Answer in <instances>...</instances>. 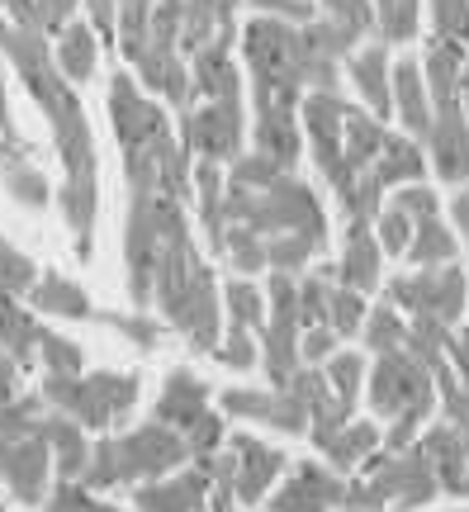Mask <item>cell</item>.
Returning <instances> with one entry per match:
<instances>
[{"label":"cell","mask_w":469,"mask_h":512,"mask_svg":"<svg viewBox=\"0 0 469 512\" xmlns=\"http://www.w3.org/2000/svg\"><path fill=\"white\" fill-rule=\"evenodd\" d=\"M342 114H346L342 91H304V100H299V128L308 138V152H313L318 171L327 176V185L337 190V200L356 185V176L342 162Z\"/></svg>","instance_id":"cell-10"},{"label":"cell","mask_w":469,"mask_h":512,"mask_svg":"<svg viewBox=\"0 0 469 512\" xmlns=\"http://www.w3.org/2000/svg\"><path fill=\"white\" fill-rule=\"evenodd\" d=\"M0 53L10 57V67L19 72V81L29 86V95L38 100V110L48 119L57 138V157H62V219L72 228L76 256L91 261L95 252V219H100V157H95V138L86 124V110L76 100L72 81L57 72L53 48L43 34L15 29L10 19H0Z\"/></svg>","instance_id":"cell-1"},{"label":"cell","mask_w":469,"mask_h":512,"mask_svg":"<svg viewBox=\"0 0 469 512\" xmlns=\"http://www.w3.org/2000/svg\"><path fill=\"white\" fill-rule=\"evenodd\" d=\"M223 261L233 266L237 275H261L266 271V238L252 233L247 223H228V233H223Z\"/></svg>","instance_id":"cell-37"},{"label":"cell","mask_w":469,"mask_h":512,"mask_svg":"<svg viewBox=\"0 0 469 512\" xmlns=\"http://www.w3.org/2000/svg\"><path fill=\"white\" fill-rule=\"evenodd\" d=\"M43 441L53 451V475L57 479H81L86 465H91V441H86V427L67 413L48 408L43 413Z\"/></svg>","instance_id":"cell-24"},{"label":"cell","mask_w":469,"mask_h":512,"mask_svg":"<svg viewBox=\"0 0 469 512\" xmlns=\"http://www.w3.org/2000/svg\"><path fill=\"white\" fill-rule=\"evenodd\" d=\"M209 356L228 370H256L261 366V347H256V337L247 328H228V337H223Z\"/></svg>","instance_id":"cell-47"},{"label":"cell","mask_w":469,"mask_h":512,"mask_svg":"<svg viewBox=\"0 0 469 512\" xmlns=\"http://www.w3.org/2000/svg\"><path fill=\"white\" fill-rule=\"evenodd\" d=\"M0 351L15 361L19 370H29L38 361V323L34 313L19 304V294L0 285Z\"/></svg>","instance_id":"cell-29"},{"label":"cell","mask_w":469,"mask_h":512,"mask_svg":"<svg viewBox=\"0 0 469 512\" xmlns=\"http://www.w3.org/2000/svg\"><path fill=\"white\" fill-rule=\"evenodd\" d=\"M209 503V470L190 460V470H171L162 479L133 484V508L138 512H199Z\"/></svg>","instance_id":"cell-15"},{"label":"cell","mask_w":469,"mask_h":512,"mask_svg":"<svg viewBox=\"0 0 469 512\" xmlns=\"http://www.w3.org/2000/svg\"><path fill=\"white\" fill-rule=\"evenodd\" d=\"M365 370H370V366H365L361 351H346V347L323 366L327 384H332V394H337L351 413H356V403H361V394H365Z\"/></svg>","instance_id":"cell-39"},{"label":"cell","mask_w":469,"mask_h":512,"mask_svg":"<svg viewBox=\"0 0 469 512\" xmlns=\"http://www.w3.org/2000/svg\"><path fill=\"white\" fill-rule=\"evenodd\" d=\"M384 299L394 304L403 318H427L441 328H455V318L469 304V280L460 266H432V271L394 275L384 285Z\"/></svg>","instance_id":"cell-7"},{"label":"cell","mask_w":469,"mask_h":512,"mask_svg":"<svg viewBox=\"0 0 469 512\" xmlns=\"http://www.w3.org/2000/svg\"><path fill=\"white\" fill-rule=\"evenodd\" d=\"M43 512H124V508L95 498V489H86L81 479H57L53 494L43 498Z\"/></svg>","instance_id":"cell-43"},{"label":"cell","mask_w":469,"mask_h":512,"mask_svg":"<svg viewBox=\"0 0 469 512\" xmlns=\"http://www.w3.org/2000/svg\"><path fill=\"white\" fill-rule=\"evenodd\" d=\"M214 413V389L199 380L195 370H185L176 366L171 375H166L162 384V394H157V408H152V418L166 422V427H176V432H190L195 422H204Z\"/></svg>","instance_id":"cell-18"},{"label":"cell","mask_w":469,"mask_h":512,"mask_svg":"<svg viewBox=\"0 0 469 512\" xmlns=\"http://www.w3.org/2000/svg\"><path fill=\"white\" fill-rule=\"evenodd\" d=\"M109 119L119 138V157L128 171V190H157L171 200H195V166L181 138L166 124V110L138 86L133 72H114L109 81Z\"/></svg>","instance_id":"cell-3"},{"label":"cell","mask_w":469,"mask_h":512,"mask_svg":"<svg viewBox=\"0 0 469 512\" xmlns=\"http://www.w3.org/2000/svg\"><path fill=\"white\" fill-rule=\"evenodd\" d=\"M299 337H304V328H299L294 313H271V318L261 323V342H256V347H261V366H266L271 389H280L294 370L304 366V361H299Z\"/></svg>","instance_id":"cell-23"},{"label":"cell","mask_w":469,"mask_h":512,"mask_svg":"<svg viewBox=\"0 0 469 512\" xmlns=\"http://www.w3.org/2000/svg\"><path fill=\"white\" fill-rule=\"evenodd\" d=\"M365 475L346 484L342 508L356 512H422L441 494V479L427 465L422 446H403V451H375L361 465Z\"/></svg>","instance_id":"cell-5"},{"label":"cell","mask_w":469,"mask_h":512,"mask_svg":"<svg viewBox=\"0 0 469 512\" xmlns=\"http://www.w3.org/2000/svg\"><path fill=\"white\" fill-rule=\"evenodd\" d=\"M365 313H370V304H365V294L356 290H346V285H332L327 290V328L337 332V337H361V323H365Z\"/></svg>","instance_id":"cell-41"},{"label":"cell","mask_w":469,"mask_h":512,"mask_svg":"<svg viewBox=\"0 0 469 512\" xmlns=\"http://www.w3.org/2000/svg\"><path fill=\"white\" fill-rule=\"evenodd\" d=\"M318 451H323V460L332 465V470H342V475H351V470H361L365 460L379 451V422L370 418H351L346 427H337L332 437L318 441Z\"/></svg>","instance_id":"cell-28"},{"label":"cell","mask_w":469,"mask_h":512,"mask_svg":"<svg viewBox=\"0 0 469 512\" xmlns=\"http://www.w3.org/2000/svg\"><path fill=\"white\" fill-rule=\"evenodd\" d=\"M370 228H375V242H379V252L384 256H403L408 252V242H413V219H408L403 209H394V204H384Z\"/></svg>","instance_id":"cell-44"},{"label":"cell","mask_w":469,"mask_h":512,"mask_svg":"<svg viewBox=\"0 0 469 512\" xmlns=\"http://www.w3.org/2000/svg\"><path fill=\"white\" fill-rule=\"evenodd\" d=\"M460 498H469V475H465V484H460Z\"/></svg>","instance_id":"cell-60"},{"label":"cell","mask_w":469,"mask_h":512,"mask_svg":"<svg viewBox=\"0 0 469 512\" xmlns=\"http://www.w3.org/2000/svg\"><path fill=\"white\" fill-rule=\"evenodd\" d=\"M0 181L10 190V200H19L24 209H43L53 200V185L43 181V171L34 162H24V157H5L0 162Z\"/></svg>","instance_id":"cell-35"},{"label":"cell","mask_w":469,"mask_h":512,"mask_svg":"<svg viewBox=\"0 0 469 512\" xmlns=\"http://www.w3.org/2000/svg\"><path fill=\"white\" fill-rule=\"evenodd\" d=\"M346 72H351V86L361 91L365 110L375 114L379 124L394 119V62H389V43L365 38L361 48L346 57Z\"/></svg>","instance_id":"cell-16"},{"label":"cell","mask_w":469,"mask_h":512,"mask_svg":"<svg viewBox=\"0 0 469 512\" xmlns=\"http://www.w3.org/2000/svg\"><path fill=\"white\" fill-rule=\"evenodd\" d=\"M394 119L403 124V138L427 143V133H432V95H427L417 57H398L394 62Z\"/></svg>","instance_id":"cell-21"},{"label":"cell","mask_w":469,"mask_h":512,"mask_svg":"<svg viewBox=\"0 0 469 512\" xmlns=\"http://www.w3.org/2000/svg\"><path fill=\"white\" fill-rule=\"evenodd\" d=\"M29 304L48 318H72V323H95V304L91 294L81 290L76 280H67L62 271H43L29 290Z\"/></svg>","instance_id":"cell-25"},{"label":"cell","mask_w":469,"mask_h":512,"mask_svg":"<svg viewBox=\"0 0 469 512\" xmlns=\"http://www.w3.org/2000/svg\"><path fill=\"white\" fill-rule=\"evenodd\" d=\"M218 403H223L228 418L261 422L280 437H308V408L289 389H247V384H237V389H223Z\"/></svg>","instance_id":"cell-12"},{"label":"cell","mask_w":469,"mask_h":512,"mask_svg":"<svg viewBox=\"0 0 469 512\" xmlns=\"http://www.w3.org/2000/svg\"><path fill=\"white\" fill-rule=\"evenodd\" d=\"M432 5V38H451L469 48V0H427Z\"/></svg>","instance_id":"cell-49"},{"label":"cell","mask_w":469,"mask_h":512,"mask_svg":"<svg viewBox=\"0 0 469 512\" xmlns=\"http://www.w3.org/2000/svg\"><path fill=\"white\" fill-rule=\"evenodd\" d=\"M228 446H233V460H237V475H233L237 503H242V508H261V503L271 498L275 484L285 479L289 456L280 446H266L261 437H247V432L228 437Z\"/></svg>","instance_id":"cell-14"},{"label":"cell","mask_w":469,"mask_h":512,"mask_svg":"<svg viewBox=\"0 0 469 512\" xmlns=\"http://www.w3.org/2000/svg\"><path fill=\"white\" fill-rule=\"evenodd\" d=\"M460 105H465V119H469V57H465V67H460Z\"/></svg>","instance_id":"cell-59"},{"label":"cell","mask_w":469,"mask_h":512,"mask_svg":"<svg viewBox=\"0 0 469 512\" xmlns=\"http://www.w3.org/2000/svg\"><path fill=\"white\" fill-rule=\"evenodd\" d=\"M465 190H469V185H465Z\"/></svg>","instance_id":"cell-63"},{"label":"cell","mask_w":469,"mask_h":512,"mask_svg":"<svg viewBox=\"0 0 469 512\" xmlns=\"http://www.w3.org/2000/svg\"><path fill=\"white\" fill-rule=\"evenodd\" d=\"M38 366H43V375H81L86 356H81V347H76L72 337L38 328Z\"/></svg>","instance_id":"cell-42"},{"label":"cell","mask_w":469,"mask_h":512,"mask_svg":"<svg viewBox=\"0 0 469 512\" xmlns=\"http://www.w3.org/2000/svg\"><path fill=\"white\" fill-rule=\"evenodd\" d=\"M86 10H91V29H95V34L114 38V19H119L114 0H86Z\"/></svg>","instance_id":"cell-56"},{"label":"cell","mask_w":469,"mask_h":512,"mask_svg":"<svg viewBox=\"0 0 469 512\" xmlns=\"http://www.w3.org/2000/svg\"><path fill=\"white\" fill-rule=\"evenodd\" d=\"M38 394L48 408L76 418L86 432H109L138 408L143 380L128 370H91V375H43Z\"/></svg>","instance_id":"cell-6"},{"label":"cell","mask_w":469,"mask_h":512,"mask_svg":"<svg viewBox=\"0 0 469 512\" xmlns=\"http://www.w3.org/2000/svg\"><path fill=\"white\" fill-rule=\"evenodd\" d=\"M427 176V152H422V143H413V138H403V133H389L384 138V147H379L375 166H370V181L379 185V190H398V185H413Z\"/></svg>","instance_id":"cell-26"},{"label":"cell","mask_w":469,"mask_h":512,"mask_svg":"<svg viewBox=\"0 0 469 512\" xmlns=\"http://www.w3.org/2000/svg\"><path fill=\"white\" fill-rule=\"evenodd\" d=\"M446 361H451V370H455V380L469 389V323L465 328H455L451 332V342H446Z\"/></svg>","instance_id":"cell-55"},{"label":"cell","mask_w":469,"mask_h":512,"mask_svg":"<svg viewBox=\"0 0 469 512\" xmlns=\"http://www.w3.org/2000/svg\"><path fill=\"white\" fill-rule=\"evenodd\" d=\"M342 498H346L342 470H332L323 460H304V465H289L285 479L271 489L266 512H337Z\"/></svg>","instance_id":"cell-11"},{"label":"cell","mask_w":469,"mask_h":512,"mask_svg":"<svg viewBox=\"0 0 469 512\" xmlns=\"http://www.w3.org/2000/svg\"><path fill=\"white\" fill-rule=\"evenodd\" d=\"M0 479L15 503L43 508V498L53 494V451L43 437H24L0 446Z\"/></svg>","instance_id":"cell-13"},{"label":"cell","mask_w":469,"mask_h":512,"mask_svg":"<svg viewBox=\"0 0 469 512\" xmlns=\"http://www.w3.org/2000/svg\"><path fill=\"white\" fill-rule=\"evenodd\" d=\"M223 185H228V171L218 162H195V204H199V223L209 233V247L214 256H223V233H228V219H223Z\"/></svg>","instance_id":"cell-31"},{"label":"cell","mask_w":469,"mask_h":512,"mask_svg":"<svg viewBox=\"0 0 469 512\" xmlns=\"http://www.w3.org/2000/svg\"><path fill=\"white\" fill-rule=\"evenodd\" d=\"M190 460V446L176 427L166 422H143L133 427L124 437H105V441H91V465L81 484L86 489H119V484H147V479H162L171 470H181Z\"/></svg>","instance_id":"cell-4"},{"label":"cell","mask_w":469,"mask_h":512,"mask_svg":"<svg viewBox=\"0 0 469 512\" xmlns=\"http://www.w3.org/2000/svg\"><path fill=\"white\" fill-rule=\"evenodd\" d=\"M337 351H342V337L332 328H304V337H299V361L304 366H327Z\"/></svg>","instance_id":"cell-54"},{"label":"cell","mask_w":469,"mask_h":512,"mask_svg":"<svg viewBox=\"0 0 469 512\" xmlns=\"http://www.w3.org/2000/svg\"><path fill=\"white\" fill-rule=\"evenodd\" d=\"M218 299H223V313H228V328L256 332L266 323V290H256L247 275H233V280L218 290Z\"/></svg>","instance_id":"cell-33"},{"label":"cell","mask_w":469,"mask_h":512,"mask_svg":"<svg viewBox=\"0 0 469 512\" xmlns=\"http://www.w3.org/2000/svg\"><path fill=\"white\" fill-rule=\"evenodd\" d=\"M95 323H105V328H114V332H124L133 347H157L162 342V328L147 318V313H119V309H95Z\"/></svg>","instance_id":"cell-45"},{"label":"cell","mask_w":469,"mask_h":512,"mask_svg":"<svg viewBox=\"0 0 469 512\" xmlns=\"http://www.w3.org/2000/svg\"><path fill=\"white\" fill-rule=\"evenodd\" d=\"M133 67H138V81L152 95H162L166 105H176L181 114L195 105V81H190V62H185L181 48H152L147 43L143 53L133 57Z\"/></svg>","instance_id":"cell-19"},{"label":"cell","mask_w":469,"mask_h":512,"mask_svg":"<svg viewBox=\"0 0 469 512\" xmlns=\"http://www.w3.org/2000/svg\"><path fill=\"white\" fill-rule=\"evenodd\" d=\"M242 5H252L256 15L266 19H285V24H313L318 19V0H242Z\"/></svg>","instance_id":"cell-53"},{"label":"cell","mask_w":469,"mask_h":512,"mask_svg":"<svg viewBox=\"0 0 469 512\" xmlns=\"http://www.w3.org/2000/svg\"><path fill=\"white\" fill-rule=\"evenodd\" d=\"M147 200V219L157 233V252H152V304L162 318L181 332L195 351H214L223 337V299H218L214 271L199 256L190 238V219L185 204L157 190H133Z\"/></svg>","instance_id":"cell-2"},{"label":"cell","mask_w":469,"mask_h":512,"mask_svg":"<svg viewBox=\"0 0 469 512\" xmlns=\"http://www.w3.org/2000/svg\"><path fill=\"white\" fill-rule=\"evenodd\" d=\"M280 176H285V166H275L271 157H266V152H256V147L252 152H242V157L228 166V181L247 185V190H266V185H275Z\"/></svg>","instance_id":"cell-46"},{"label":"cell","mask_w":469,"mask_h":512,"mask_svg":"<svg viewBox=\"0 0 469 512\" xmlns=\"http://www.w3.org/2000/svg\"><path fill=\"white\" fill-rule=\"evenodd\" d=\"M43 413H48L43 394H19V399H10L0 408V446L24 441V437H43Z\"/></svg>","instance_id":"cell-36"},{"label":"cell","mask_w":469,"mask_h":512,"mask_svg":"<svg viewBox=\"0 0 469 512\" xmlns=\"http://www.w3.org/2000/svg\"><path fill=\"white\" fill-rule=\"evenodd\" d=\"M233 43H237V29H223L199 53H190L195 100H242V76L233 67Z\"/></svg>","instance_id":"cell-17"},{"label":"cell","mask_w":469,"mask_h":512,"mask_svg":"<svg viewBox=\"0 0 469 512\" xmlns=\"http://www.w3.org/2000/svg\"><path fill=\"white\" fill-rule=\"evenodd\" d=\"M34 280H38V266H34V261L19 252L15 242L0 238V285H5L10 294H29V290H34Z\"/></svg>","instance_id":"cell-50"},{"label":"cell","mask_w":469,"mask_h":512,"mask_svg":"<svg viewBox=\"0 0 469 512\" xmlns=\"http://www.w3.org/2000/svg\"><path fill=\"white\" fill-rule=\"evenodd\" d=\"M313 256H323L308 238L299 233H275L266 238V271H280V275H304L313 266Z\"/></svg>","instance_id":"cell-40"},{"label":"cell","mask_w":469,"mask_h":512,"mask_svg":"<svg viewBox=\"0 0 469 512\" xmlns=\"http://www.w3.org/2000/svg\"><path fill=\"white\" fill-rule=\"evenodd\" d=\"M451 219H455V233L465 238V247H469V190L460 185V195L451 200Z\"/></svg>","instance_id":"cell-58"},{"label":"cell","mask_w":469,"mask_h":512,"mask_svg":"<svg viewBox=\"0 0 469 512\" xmlns=\"http://www.w3.org/2000/svg\"><path fill=\"white\" fill-rule=\"evenodd\" d=\"M384 138H389V128L379 124L375 114L361 110V105H346V114H342V162H346L351 176H361V171L375 166Z\"/></svg>","instance_id":"cell-27"},{"label":"cell","mask_w":469,"mask_h":512,"mask_svg":"<svg viewBox=\"0 0 469 512\" xmlns=\"http://www.w3.org/2000/svg\"><path fill=\"white\" fill-rule=\"evenodd\" d=\"M0 512H5V508H0Z\"/></svg>","instance_id":"cell-64"},{"label":"cell","mask_w":469,"mask_h":512,"mask_svg":"<svg viewBox=\"0 0 469 512\" xmlns=\"http://www.w3.org/2000/svg\"><path fill=\"white\" fill-rule=\"evenodd\" d=\"M436 413H441V418L451 422V427H460V432L469 437V389L455 380V375L436 384Z\"/></svg>","instance_id":"cell-51"},{"label":"cell","mask_w":469,"mask_h":512,"mask_svg":"<svg viewBox=\"0 0 469 512\" xmlns=\"http://www.w3.org/2000/svg\"><path fill=\"white\" fill-rule=\"evenodd\" d=\"M365 399H370L379 427H384V422L398 418L403 408H427V413H436V380L417 356H408V351L398 347V351L375 356V366L365 370Z\"/></svg>","instance_id":"cell-8"},{"label":"cell","mask_w":469,"mask_h":512,"mask_svg":"<svg viewBox=\"0 0 469 512\" xmlns=\"http://www.w3.org/2000/svg\"><path fill=\"white\" fill-rule=\"evenodd\" d=\"M337 512H356V508H337Z\"/></svg>","instance_id":"cell-62"},{"label":"cell","mask_w":469,"mask_h":512,"mask_svg":"<svg viewBox=\"0 0 469 512\" xmlns=\"http://www.w3.org/2000/svg\"><path fill=\"white\" fill-rule=\"evenodd\" d=\"M19 380H24V370H19L15 361L0 351V408H5L10 399H19Z\"/></svg>","instance_id":"cell-57"},{"label":"cell","mask_w":469,"mask_h":512,"mask_svg":"<svg viewBox=\"0 0 469 512\" xmlns=\"http://www.w3.org/2000/svg\"><path fill=\"white\" fill-rule=\"evenodd\" d=\"M247 110L242 100H199L181 114V147L199 162L233 166L247 152Z\"/></svg>","instance_id":"cell-9"},{"label":"cell","mask_w":469,"mask_h":512,"mask_svg":"<svg viewBox=\"0 0 469 512\" xmlns=\"http://www.w3.org/2000/svg\"><path fill=\"white\" fill-rule=\"evenodd\" d=\"M53 62L67 81H91L100 67V34L91 29V19H72L53 43Z\"/></svg>","instance_id":"cell-30"},{"label":"cell","mask_w":469,"mask_h":512,"mask_svg":"<svg viewBox=\"0 0 469 512\" xmlns=\"http://www.w3.org/2000/svg\"><path fill=\"white\" fill-rule=\"evenodd\" d=\"M417 446H422V456H427V465L436 470V479H441V494H460V484H465L469 475V437L460 432V427H451V422H427L422 432H417Z\"/></svg>","instance_id":"cell-20"},{"label":"cell","mask_w":469,"mask_h":512,"mask_svg":"<svg viewBox=\"0 0 469 512\" xmlns=\"http://www.w3.org/2000/svg\"><path fill=\"white\" fill-rule=\"evenodd\" d=\"M337 261V285L356 294H370L379 290V266H384V252L375 242V228L370 223H346V242H342V256Z\"/></svg>","instance_id":"cell-22"},{"label":"cell","mask_w":469,"mask_h":512,"mask_svg":"<svg viewBox=\"0 0 469 512\" xmlns=\"http://www.w3.org/2000/svg\"><path fill=\"white\" fill-rule=\"evenodd\" d=\"M199 512H218V508H199ZM223 512H237V508H223Z\"/></svg>","instance_id":"cell-61"},{"label":"cell","mask_w":469,"mask_h":512,"mask_svg":"<svg viewBox=\"0 0 469 512\" xmlns=\"http://www.w3.org/2000/svg\"><path fill=\"white\" fill-rule=\"evenodd\" d=\"M318 15L356 29L361 38H375V5L370 0H318Z\"/></svg>","instance_id":"cell-48"},{"label":"cell","mask_w":469,"mask_h":512,"mask_svg":"<svg viewBox=\"0 0 469 512\" xmlns=\"http://www.w3.org/2000/svg\"><path fill=\"white\" fill-rule=\"evenodd\" d=\"M422 0H379L375 5V38L379 43H413Z\"/></svg>","instance_id":"cell-38"},{"label":"cell","mask_w":469,"mask_h":512,"mask_svg":"<svg viewBox=\"0 0 469 512\" xmlns=\"http://www.w3.org/2000/svg\"><path fill=\"white\" fill-rule=\"evenodd\" d=\"M408 261H413L417 271H432V266H455V256H460V242H455V228L441 214L432 219H417L413 223V242H408Z\"/></svg>","instance_id":"cell-32"},{"label":"cell","mask_w":469,"mask_h":512,"mask_svg":"<svg viewBox=\"0 0 469 512\" xmlns=\"http://www.w3.org/2000/svg\"><path fill=\"white\" fill-rule=\"evenodd\" d=\"M394 209H403L408 219H432V214H441V200H436V190L427 181H413V185H398L394 190Z\"/></svg>","instance_id":"cell-52"},{"label":"cell","mask_w":469,"mask_h":512,"mask_svg":"<svg viewBox=\"0 0 469 512\" xmlns=\"http://www.w3.org/2000/svg\"><path fill=\"white\" fill-rule=\"evenodd\" d=\"M403 337H408V318L389 304V299H379L375 309L365 313L361 323V342L370 356H384V351H398L403 347Z\"/></svg>","instance_id":"cell-34"}]
</instances>
